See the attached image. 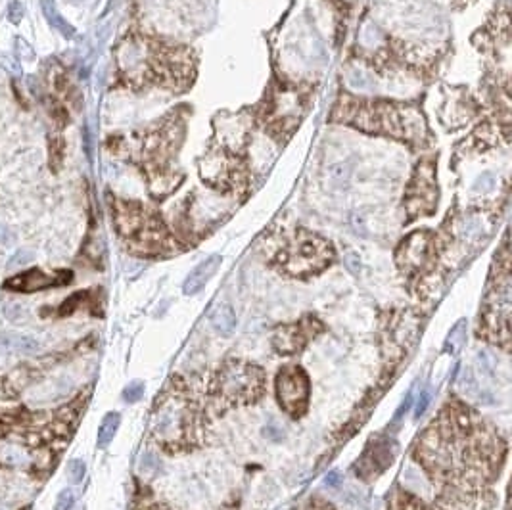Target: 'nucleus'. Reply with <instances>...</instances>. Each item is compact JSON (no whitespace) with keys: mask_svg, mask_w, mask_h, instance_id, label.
Segmentation results:
<instances>
[{"mask_svg":"<svg viewBox=\"0 0 512 510\" xmlns=\"http://www.w3.org/2000/svg\"><path fill=\"white\" fill-rule=\"evenodd\" d=\"M386 510H434L430 505H426L417 495L405 491V489H396L394 495L388 501Z\"/></svg>","mask_w":512,"mask_h":510,"instance_id":"nucleus-17","label":"nucleus"},{"mask_svg":"<svg viewBox=\"0 0 512 510\" xmlns=\"http://www.w3.org/2000/svg\"><path fill=\"white\" fill-rule=\"evenodd\" d=\"M31 451L16 441H4L0 445V464L10 468H27L31 466Z\"/></svg>","mask_w":512,"mask_h":510,"instance_id":"nucleus-15","label":"nucleus"},{"mask_svg":"<svg viewBox=\"0 0 512 510\" xmlns=\"http://www.w3.org/2000/svg\"><path fill=\"white\" fill-rule=\"evenodd\" d=\"M466 334H468V323H466V319H461V321H457V325L453 326L451 332L447 334L443 353L455 357L461 349L465 348Z\"/></svg>","mask_w":512,"mask_h":510,"instance_id":"nucleus-18","label":"nucleus"},{"mask_svg":"<svg viewBox=\"0 0 512 510\" xmlns=\"http://www.w3.org/2000/svg\"><path fill=\"white\" fill-rule=\"evenodd\" d=\"M31 261H33V252H29V250H18L16 254L10 257V261H8V269L24 267V265H29Z\"/></svg>","mask_w":512,"mask_h":510,"instance_id":"nucleus-24","label":"nucleus"},{"mask_svg":"<svg viewBox=\"0 0 512 510\" xmlns=\"http://www.w3.org/2000/svg\"><path fill=\"white\" fill-rule=\"evenodd\" d=\"M422 332L420 321L413 319L409 321L407 315H396L394 319H390V323L386 326V342L390 346V353L384 355V359H390V369H394L397 363L403 361V357L409 353V349L415 346L419 334Z\"/></svg>","mask_w":512,"mask_h":510,"instance_id":"nucleus-10","label":"nucleus"},{"mask_svg":"<svg viewBox=\"0 0 512 510\" xmlns=\"http://www.w3.org/2000/svg\"><path fill=\"white\" fill-rule=\"evenodd\" d=\"M430 390H424L422 394H420L419 401H417V409H415V418H422V415L426 413V409H428V405H430Z\"/></svg>","mask_w":512,"mask_h":510,"instance_id":"nucleus-26","label":"nucleus"},{"mask_svg":"<svg viewBox=\"0 0 512 510\" xmlns=\"http://www.w3.org/2000/svg\"><path fill=\"white\" fill-rule=\"evenodd\" d=\"M332 244L319 234L300 231L280 250L275 265L292 279H311L325 271L334 261Z\"/></svg>","mask_w":512,"mask_h":510,"instance_id":"nucleus-6","label":"nucleus"},{"mask_svg":"<svg viewBox=\"0 0 512 510\" xmlns=\"http://www.w3.org/2000/svg\"><path fill=\"white\" fill-rule=\"evenodd\" d=\"M210 436V407L206 397L185 376L173 374L156 395L150 438L169 455L202 449Z\"/></svg>","mask_w":512,"mask_h":510,"instance_id":"nucleus-2","label":"nucleus"},{"mask_svg":"<svg viewBox=\"0 0 512 510\" xmlns=\"http://www.w3.org/2000/svg\"><path fill=\"white\" fill-rule=\"evenodd\" d=\"M323 332H325V323L319 317L305 315L296 323L280 325L271 338V344L282 357H294V355H300L303 349Z\"/></svg>","mask_w":512,"mask_h":510,"instance_id":"nucleus-9","label":"nucleus"},{"mask_svg":"<svg viewBox=\"0 0 512 510\" xmlns=\"http://www.w3.org/2000/svg\"><path fill=\"white\" fill-rule=\"evenodd\" d=\"M507 453L509 443L499 428L455 395L413 445V459L434 487V510L493 509V486Z\"/></svg>","mask_w":512,"mask_h":510,"instance_id":"nucleus-1","label":"nucleus"},{"mask_svg":"<svg viewBox=\"0 0 512 510\" xmlns=\"http://www.w3.org/2000/svg\"><path fill=\"white\" fill-rule=\"evenodd\" d=\"M211 326L221 334V336H231L236 328V315H234L233 305L227 302L217 303L211 309Z\"/></svg>","mask_w":512,"mask_h":510,"instance_id":"nucleus-16","label":"nucleus"},{"mask_svg":"<svg viewBox=\"0 0 512 510\" xmlns=\"http://www.w3.org/2000/svg\"><path fill=\"white\" fill-rule=\"evenodd\" d=\"M16 242V234L10 231L8 227L0 225V246H12Z\"/></svg>","mask_w":512,"mask_h":510,"instance_id":"nucleus-27","label":"nucleus"},{"mask_svg":"<svg viewBox=\"0 0 512 510\" xmlns=\"http://www.w3.org/2000/svg\"><path fill=\"white\" fill-rule=\"evenodd\" d=\"M438 259L436 238L428 231L415 232L407 240L401 242L397 250V267L403 277L413 280L419 288V298H426L430 288L428 280L434 273V265Z\"/></svg>","mask_w":512,"mask_h":510,"instance_id":"nucleus-7","label":"nucleus"},{"mask_svg":"<svg viewBox=\"0 0 512 510\" xmlns=\"http://www.w3.org/2000/svg\"><path fill=\"white\" fill-rule=\"evenodd\" d=\"M4 315L10 323H24L27 319V311L22 303H8L4 307Z\"/></svg>","mask_w":512,"mask_h":510,"instance_id":"nucleus-21","label":"nucleus"},{"mask_svg":"<svg viewBox=\"0 0 512 510\" xmlns=\"http://www.w3.org/2000/svg\"><path fill=\"white\" fill-rule=\"evenodd\" d=\"M325 484L328 487H338L342 484V476H340V472L338 470H332V472H328L326 474Z\"/></svg>","mask_w":512,"mask_h":510,"instance_id":"nucleus-29","label":"nucleus"},{"mask_svg":"<svg viewBox=\"0 0 512 510\" xmlns=\"http://www.w3.org/2000/svg\"><path fill=\"white\" fill-rule=\"evenodd\" d=\"M411 401H413V392H409V394H407V397H405V401H403V405H401V407L397 409L396 418H394L396 422H399V420H401V417H403V413H407V411H409V407H411Z\"/></svg>","mask_w":512,"mask_h":510,"instance_id":"nucleus-30","label":"nucleus"},{"mask_svg":"<svg viewBox=\"0 0 512 510\" xmlns=\"http://www.w3.org/2000/svg\"><path fill=\"white\" fill-rule=\"evenodd\" d=\"M73 505H75V495H73V491H71V489H64V491L58 495V499H56L54 510H71L73 509Z\"/></svg>","mask_w":512,"mask_h":510,"instance_id":"nucleus-25","label":"nucleus"},{"mask_svg":"<svg viewBox=\"0 0 512 510\" xmlns=\"http://www.w3.org/2000/svg\"><path fill=\"white\" fill-rule=\"evenodd\" d=\"M64 277H71V273L47 275L41 269H31V271H25V273H20V275L6 280L4 288L12 290V292H22V294L41 292V290L54 288V286H60V284H68L70 280H64Z\"/></svg>","mask_w":512,"mask_h":510,"instance_id":"nucleus-12","label":"nucleus"},{"mask_svg":"<svg viewBox=\"0 0 512 510\" xmlns=\"http://www.w3.org/2000/svg\"><path fill=\"white\" fill-rule=\"evenodd\" d=\"M265 388L267 376L259 365L229 357L211 372L206 401L215 415H225L231 409L256 405L263 399Z\"/></svg>","mask_w":512,"mask_h":510,"instance_id":"nucleus-3","label":"nucleus"},{"mask_svg":"<svg viewBox=\"0 0 512 510\" xmlns=\"http://www.w3.org/2000/svg\"><path fill=\"white\" fill-rule=\"evenodd\" d=\"M146 510H169V509H163L162 505H152V507H146Z\"/></svg>","mask_w":512,"mask_h":510,"instance_id":"nucleus-31","label":"nucleus"},{"mask_svg":"<svg viewBox=\"0 0 512 510\" xmlns=\"http://www.w3.org/2000/svg\"><path fill=\"white\" fill-rule=\"evenodd\" d=\"M221 261H223L221 255H211L206 261L196 265L194 271L185 280V286H183L185 296H196L210 282L211 277L217 273Z\"/></svg>","mask_w":512,"mask_h":510,"instance_id":"nucleus-13","label":"nucleus"},{"mask_svg":"<svg viewBox=\"0 0 512 510\" xmlns=\"http://www.w3.org/2000/svg\"><path fill=\"white\" fill-rule=\"evenodd\" d=\"M41 351L37 338L20 334V332H4L0 334V355H35Z\"/></svg>","mask_w":512,"mask_h":510,"instance_id":"nucleus-14","label":"nucleus"},{"mask_svg":"<svg viewBox=\"0 0 512 510\" xmlns=\"http://www.w3.org/2000/svg\"><path fill=\"white\" fill-rule=\"evenodd\" d=\"M292 510H336V507L330 501L323 499V497H311V499H307L305 503H302L300 507Z\"/></svg>","mask_w":512,"mask_h":510,"instance_id":"nucleus-22","label":"nucleus"},{"mask_svg":"<svg viewBox=\"0 0 512 510\" xmlns=\"http://www.w3.org/2000/svg\"><path fill=\"white\" fill-rule=\"evenodd\" d=\"M121 424V415L119 413H108L106 417L102 418V424L98 428V447L106 449L114 436L117 434V428Z\"/></svg>","mask_w":512,"mask_h":510,"instance_id":"nucleus-19","label":"nucleus"},{"mask_svg":"<svg viewBox=\"0 0 512 510\" xmlns=\"http://www.w3.org/2000/svg\"><path fill=\"white\" fill-rule=\"evenodd\" d=\"M22 16H24V6H22V2H12V6H10V20L12 22H20L22 20Z\"/></svg>","mask_w":512,"mask_h":510,"instance_id":"nucleus-28","label":"nucleus"},{"mask_svg":"<svg viewBox=\"0 0 512 510\" xmlns=\"http://www.w3.org/2000/svg\"><path fill=\"white\" fill-rule=\"evenodd\" d=\"M512 284L509 252H503V259H495L489 275L486 294L480 305V317L476 336L491 346L511 351Z\"/></svg>","mask_w":512,"mask_h":510,"instance_id":"nucleus-4","label":"nucleus"},{"mask_svg":"<svg viewBox=\"0 0 512 510\" xmlns=\"http://www.w3.org/2000/svg\"><path fill=\"white\" fill-rule=\"evenodd\" d=\"M85 474H87V466H85V463H83L81 459L71 461L70 468H68V476H70V480L73 484H81L83 478H85Z\"/></svg>","mask_w":512,"mask_h":510,"instance_id":"nucleus-23","label":"nucleus"},{"mask_svg":"<svg viewBox=\"0 0 512 510\" xmlns=\"http://www.w3.org/2000/svg\"><path fill=\"white\" fill-rule=\"evenodd\" d=\"M114 217L117 232L127 242L131 252L139 255H165L173 252L175 242L156 215L146 213L137 204L117 202Z\"/></svg>","mask_w":512,"mask_h":510,"instance_id":"nucleus-5","label":"nucleus"},{"mask_svg":"<svg viewBox=\"0 0 512 510\" xmlns=\"http://www.w3.org/2000/svg\"><path fill=\"white\" fill-rule=\"evenodd\" d=\"M142 395H144V382L142 380H133L123 390V401L125 403H137L139 399H142Z\"/></svg>","mask_w":512,"mask_h":510,"instance_id":"nucleus-20","label":"nucleus"},{"mask_svg":"<svg viewBox=\"0 0 512 510\" xmlns=\"http://www.w3.org/2000/svg\"><path fill=\"white\" fill-rule=\"evenodd\" d=\"M390 443L392 441L388 438H378L367 445L363 457L357 461V466H355V474L361 480L373 482L394 461L396 449H392Z\"/></svg>","mask_w":512,"mask_h":510,"instance_id":"nucleus-11","label":"nucleus"},{"mask_svg":"<svg viewBox=\"0 0 512 510\" xmlns=\"http://www.w3.org/2000/svg\"><path fill=\"white\" fill-rule=\"evenodd\" d=\"M275 394L282 413L298 420L309 411L311 382L300 365H286L280 369L275 380Z\"/></svg>","mask_w":512,"mask_h":510,"instance_id":"nucleus-8","label":"nucleus"}]
</instances>
